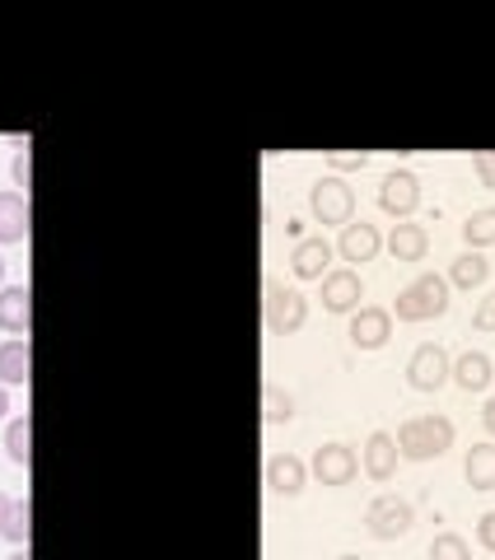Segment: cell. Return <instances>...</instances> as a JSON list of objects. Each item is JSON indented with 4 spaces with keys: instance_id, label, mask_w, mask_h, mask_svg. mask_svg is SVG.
I'll use <instances>...</instances> for the list:
<instances>
[{
    "instance_id": "d590c367",
    "label": "cell",
    "mask_w": 495,
    "mask_h": 560,
    "mask_svg": "<svg viewBox=\"0 0 495 560\" xmlns=\"http://www.w3.org/2000/svg\"><path fill=\"white\" fill-rule=\"evenodd\" d=\"M0 280H5V261H0Z\"/></svg>"
},
{
    "instance_id": "2e32d148",
    "label": "cell",
    "mask_w": 495,
    "mask_h": 560,
    "mask_svg": "<svg viewBox=\"0 0 495 560\" xmlns=\"http://www.w3.org/2000/svg\"><path fill=\"white\" fill-rule=\"evenodd\" d=\"M327 261H332V243H327V238H304V243H295L290 267H295L299 280H323Z\"/></svg>"
},
{
    "instance_id": "7a4b0ae2",
    "label": "cell",
    "mask_w": 495,
    "mask_h": 560,
    "mask_svg": "<svg viewBox=\"0 0 495 560\" xmlns=\"http://www.w3.org/2000/svg\"><path fill=\"white\" fill-rule=\"evenodd\" d=\"M393 313L402 323H426V318H445L449 313V280L445 276H416L406 290H398V300H393Z\"/></svg>"
},
{
    "instance_id": "484cf974",
    "label": "cell",
    "mask_w": 495,
    "mask_h": 560,
    "mask_svg": "<svg viewBox=\"0 0 495 560\" xmlns=\"http://www.w3.org/2000/svg\"><path fill=\"white\" fill-rule=\"evenodd\" d=\"M262 411H267L272 425H286V420L295 416V397L280 393V388H267V393H262Z\"/></svg>"
},
{
    "instance_id": "ffe728a7",
    "label": "cell",
    "mask_w": 495,
    "mask_h": 560,
    "mask_svg": "<svg viewBox=\"0 0 495 560\" xmlns=\"http://www.w3.org/2000/svg\"><path fill=\"white\" fill-rule=\"evenodd\" d=\"M463 477H468L472 490H495V444H472L468 448Z\"/></svg>"
},
{
    "instance_id": "7402d4cb",
    "label": "cell",
    "mask_w": 495,
    "mask_h": 560,
    "mask_svg": "<svg viewBox=\"0 0 495 560\" xmlns=\"http://www.w3.org/2000/svg\"><path fill=\"white\" fill-rule=\"evenodd\" d=\"M5 453H10V463H20V467L33 463V425H28V416H20V420H10L5 425Z\"/></svg>"
},
{
    "instance_id": "cb8c5ba5",
    "label": "cell",
    "mask_w": 495,
    "mask_h": 560,
    "mask_svg": "<svg viewBox=\"0 0 495 560\" xmlns=\"http://www.w3.org/2000/svg\"><path fill=\"white\" fill-rule=\"evenodd\" d=\"M28 533H33V504L28 500H14L10 523H5V533H0V537H10L14 547H28Z\"/></svg>"
},
{
    "instance_id": "30bf717a",
    "label": "cell",
    "mask_w": 495,
    "mask_h": 560,
    "mask_svg": "<svg viewBox=\"0 0 495 560\" xmlns=\"http://www.w3.org/2000/svg\"><path fill=\"white\" fill-rule=\"evenodd\" d=\"M365 300V285L356 271H327L323 276V308L327 313H350Z\"/></svg>"
},
{
    "instance_id": "8fae6325",
    "label": "cell",
    "mask_w": 495,
    "mask_h": 560,
    "mask_svg": "<svg viewBox=\"0 0 495 560\" xmlns=\"http://www.w3.org/2000/svg\"><path fill=\"white\" fill-rule=\"evenodd\" d=\"M33 327V294L24 285L0 290V331H14V337H28Z\"/></svg>"
},
{
    "instance_id": "603a6c76",
    "label": "cell",
    "mask_w": 495,
    "mask_h": 560,
    "mask_svg": "<svg viewBox=\"0 0 495 560\" xmlns=\"http://www.w3.org/2000/svg\"><path fill=\"white\" fill-rule=\"evenodd\" d=\"M463 238L472 243V248H491V243H495V206L472 210V220L463 224Z\"/></svg>"
},
{
    "instance_id": "d6986e66",
    "label": "cell",
    "mask_w": 495,
    "mask_h": 560,
    "mask_svg": "<svg viewBox=\"0 0 495 560\" xmlns=\"http://www.w3.org/2000/svg\"><path fill=\"white\" fill-rule=\"evenodd\" d=\"M28 370H33L28 341H0V383L20 388V383H28Z\"/></svg>"
},
{
    "instance_id": "836d02e7",
    "label": "cell",
    "mask_w": 495,
    "mask_h": 560,
    "mask_svg": "<svg viewBox=\"0 0 495 560\" xmlns=\"http://www.w3.org/2000/svg\"><path fill=\"white\" fill-rule=\"evenodd\" d=\"M10 411V397H5V383H0V416Z\"/></svg>"
},
{
    "instance_id": "3957f363",
    "label": "cell",
    "mask_w": 495,
    "mask_h": 560,
    "mask_svg": "<svg viewBox=\"0 0 495 560\" xmlns=\"http://www.w3.org/2000/svg\"><path fill=\"white\" fill-rule=\"evenodd\" d=\"M412 523H416V510L406 500H398V495H379L365 510V528H369V537H379V541L406 537V533H412Z\"/></svg>"
},
{
    "instance_id": "44dd1931",
    "label": "cell",
    "mask_w": 495,
    "mask_h": 560,
    "mask_svg": "<svg viewBox=\"0 0 495 560\" xmlns=\"http://www.w3.org/2000/svg\"><path fill=\"white\" fill-rule=\"evenodd\" d=\"M491 276V261L486 257H476V253H463L449 267V285H458V290H472V285H482V280Z\"/></svg>"
},
{
    "instance_id": "8992f818",
    "label": "cell",
    "mask_w": 495,
    "mask_h": 560,
    "mask_svg": "<svg viewBox=\"0 0 495 560\" xmlns=\"http://www.w3.org/2000/svg\"><path fill=\"white\" fill-rule=\"evenodd\" d=\"M453 374V360L439 346H421L412 360H406V378H412L416 393H439Z\"/></svg>"
},
{
    "instance_id": "f1b7e54d",
    "label": "cell",
    "mask_w": 495,
    "mask_h": 560,
    "mask_svg": "<svg viewBox=\"0 0 495 560\" xmlns=\"http://www.w3.org/2000/svg\"><path fill=\"white\" fill-rule=\"evenodd\" d=\"M327 164L337 168V173H356V168L369 164V154H327Z\"/></svg>"
},
{
    "instance_id": "4dcf8cb0",
    "label": "cell",
    "mask_w": 495,
    "mask_h": 560,
    "mask_svg": "<svg viewBox=\"0 0 495 560\" xmlns=\"http://www.w3.org/2000/svg\"><path fill=\"white\" fill-rule=\"evenodd\" d=\"M476 541H482L486 551H495V510L482 514V523H476Z\"/></svg>"
},
{
    "instance_id": "4316f807",
    "label": "cell",
    "mask_w": 495,
    "mask_h": 560,
    "mask_svg": "<svg viewBox=\"0 0 495 560\" xmlns=\"http://www.w3.org/2000/svg\"><path fill=\"white\" fill-rule=\"evenodd\" d=\"M10 173H14V187H24V197H28V187H33V150H28V145H20Z\"/></svg>"
},
{
    "instance_id": "e0dca14e",
    "label": "cell",
    "mask_w": 495,
    "mask_h": 560,
    "mask_svg": "<svg viewBox=\"0 0 495 560\" xmlns=\"http://www.w3.org/2000/svg\"><path fill=\"white\" fill-rule=\"evenodd\" d=\"M383 248V238H379V230L375 224H346V234H342V243H337V253L346 257V261H375V253Z\"/></svg>"
},
{
    "instance_id": "5b68a950",
    "label": "cell",
    "mask_w": 495,
    "mask_h": 560,
    "mask_svg": "<svg viewBox=\"0 0 495 560\" xmlns=\"http://www.w3.org/2000/svg\"><path fill=\"white\" fill-rule=\"evenodd\" d=\"M309 318V304L299 290H286L280 280H272L267 285V327L276 331V337H290V331H299Z\"/></svg>"
},
{
    "instance_id": "ac0fdd59",
    "label": "cell",
    "mask_w": 495,
    "mask_h": 560,
    "mask_svg": "<svg viewBox=\"0 0 495 560\" xmlns=\"http://www.w3.org/2000/svg\"><path fill=\"white\" fill-rule=\"evenodd\" d=\"M388 253L398 261H421L430 253V234L421 230V224H393V234H388Z\"/></svg>"
},
{
    "instance_id": "9c48e42d",
    "label": "cell",
    "mask_w": 495,
    "mask_h": 560,
    "mask_svg": "<svg viewBox=\"0 0 495 560\" xmlns=\"http://www.w3.org/2000/svg\"><path fill=\"white\" fill-rule=\"evenodd\" d=\"M388 337H393V313L388 308H360L356 318H350V341L360 350H379V346H388Z\"/></svg>"
},
{
    "instance_id": "9a60e30c",
    "label": "cell",
    "mask_w": 495,
    "mask_h": 560,
    "mask_svg": "<svg viewBox=\"0 0 495 560\" xmlns=\"http://www.w3.org/2000/svg\"><path fill=\"white\" fill-rule=\"evenodd\" d=\"M449 378H453L463 393H482V388H491V378H495L491 355H482V350H468V355H458V360H453V374H449Z\"/></svg>"
},
{
    "instance_id": "4fadbf2b",
    "label": "cell",
    "mask_w": 495,
    "mask_h": 560,
    "mask_svg": "<svg viewBox=\"0 0 495 560\" xmlns=\"http://www.w3.org/2000/svg\"><path fill=\"white\" fill-rule=\"evenodd\" d=\"M304 481H309V467L295 458V453H276V458L267 463V486L276 490V495H299L304 490Z\"/></svg>"
},
{
    "instance_id": "83f0119b",
    "label": "cell",
    "mask_w": 495,
    "mask_h": 560,
    "mask_svg": "<svg viewBox=\"0 0 495 560\" xmlns=\"http://www.w3.org/2000/svg\"><path fill=\"white\" fill-rule=\"evenodd\" d=\"M472 327H476V331H495V290L482 300V308L472 313Z\"/></svg>"
},
{
    "instance_id": "6da1fadb",
    "label": "cell",
    "mask_w": 495,
    "mask_h": 560,
    "mask_svg": "<svg viewBox=\"0 0 495 560\" xmlns=\"http://www.w3.org/2000/svg\"><path fill=\"white\" fill-rule=\"evenodd\" d=\"M398 453L406 463H430V458H445L453 448V420L445 416H412L406 425L393 434Z\"/></svg>"
},
{
    "instance_id": "d4e9b609",
    "label": "cell",
    "mask_w": 495,
    "mask_h": 560,
    "mask_svg": "<svg viewBox=\"0 0 495 560\" xmlns=\"http://www.w3.org/2000/svg\"><path fill=\"white\" fill-rule=\"evenodd\" d=\"M430 560H472V547L458 533H439L430 541Z\"/></svg>"
},
{
    "instance_id": "1f68e13d",
    "label": "cell",
    "mask_w": 495,
    "mask_h": 560,
    "mask_svg": "<svg viewBox=\"0 0 495 560\" xmlns=\"http://www.w3.org/2000/svg\"><path fill=\"white\" fill-rule=\"evenodd\" d=\"M10 510H14V500L0 495V533H5V523H10Z\"/></svg>"
},
{
    "instance_id": "ba28073f",
    "label": "cell",
    "mask_w": 495,
    "mask_h": 560,
    "mask_svg": "<svg viewBox=\"0 0 495 560\" xmlns=\"http://www.w3.org/2000/svg\"><path fill=\"white\" fill-rule=\"evenodd\" d=\"M356 471H360V458L346 444H323L313 453V477L323 486H350Z\"/></svg>"
},
{
    "instance_id": "52a82bcc",
    "label": "cell",
    "mask_w": 495,
    "mask_h": 560,
    "mask_svg": "<svg viewBox=\"0 0 495 560\" xmlns=\"http://www.w3.org/2000/svg\"><path fill=\"white\" fill-rule=\"evenodd\" d=\"M379 206L388 210V215H412V210L421 206V178L416 173H406V168H393L388 178L379 183Z\"/></svg>"
},
{
    "instance_id": "7c38bea8",
    "label": "cell",
    "mask_w": 495,
    "mask_h": 560,
    "mask_svg": "<svg viewBox=\"0 0 495 560\" xmlns=\"http://www.w3.org/2000/svg\"><path fill=\"white\" fill-rule=\"evenodd\" d=\"M398 458H402V453H398L393 434H388V430L369 434V444H365V471H369V477H375V481H393Z\"/></svg>"
},
{
    "instance_id": "d6a6232c",
    "label": "cell",
    "mask_w": 495,
    "mask_h": 560,
    "mask_svg": "<svg viewBox=\"0 0 495 560\" xmlns=\"http://www.w3.org/2000/svg\"><path fill=\"white\" fill-rule=\"evenodd\" d=\"M482 420H486V430H491V434H495V397H491V401H486V411H482Z\"/></svg>"
},
{
    "instance_id": "8d00e7d4",
    "label": "cell",
    "mask_w": 495,
    "mask_h": 560,
    "mask_svg": "<svg viewBox=\"0 0 495 560\" xmlns=\"http://www.w3.org/2000/svg\"><path fill=\"white\" fill-rule=\"evenodd\" d=\"M342 560H360V556H342Z\"/></svg>"
},
{
    "instance_id": "277c9868",
    "label": "cell",
    "mask_w": 495,
    "mask_h": 560,
    "mask_svg": "<svg viewBox=\"0 0 495 560\" xmlns=\"http://www.w3.org/2000/svg\"><path fill=\"white\" fill-rule=\"evenodd\" d=\"M309 210L318 224H350V215H356V191L342 178H323L309 191Z\"/></svg>"
},
{
    "instance_id": "e575fe53",
    "label": "cell",
    "mask_w": 495,
    "mask_h": 560,
    "mask_svg": "<svg viewBox=\"0 0 495 560\" xmlns=\"http://www.w3.org/2000/svg\"><path fill=\"white\" fill-rule=\"evenodd\" d=\"M10 560H28V551H14V556H10Z\"/></svg>"
},
{
    "instance_id": "5bb4252c",
    "label": "cell",
    "mask_w": 495,
    "mask_h": 560,
    "mask_svg": "<svg viewBox=\"0 0 495 560\" xmlns=\"http://www.w3.org/2000/svg\"><path fill=\"white\" fill-rule=\"evenodd\" d=\"M28 238V197L24 191H0V243Z\"/></svg>"
},
{
    "instance_id": "f546056e",
    "label": "cell",
    "mask_w": 495,
    "mask_h": 560,
    "mask_svg": "<svg viewBox=\"0 0 495 560\" xmlns=\"http://www.w3.org/2000/svg\"><path fill=\"white\" fill-rule=\"evenodd\" d=\"M472 168H476V178H482V187L495 191V154H476Z\"/></svg>"
}]
</instances>
